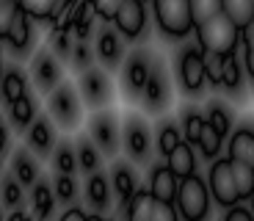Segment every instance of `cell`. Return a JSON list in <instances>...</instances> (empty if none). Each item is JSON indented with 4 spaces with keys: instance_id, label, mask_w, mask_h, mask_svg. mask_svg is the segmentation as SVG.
I'll return each instance as SVG.
<instances>
[{
    "instance_id": "cell-1",
    "label": "cell",
    "mask_w": 254,
    "mask_h": 221,
    "mask_svg": "<svg viewBox=\"0 0 254 221\" xmlns=\"http://www.w3.org/2000/svg\"><path fill=\"white\" fill-rule=\"evenodd\" d=\"M243 31L235 28V22L227 17V14H218L213 17L210 22L196 28V42H199V50L204 56H235L238 44H241Z\"/></svg>"
},
{
    "instance_id": "cell-2",
    "label": "cell",
    "mask_w": 254,
    "mask_h": 221,
    "mask_svg": "<svg viewBox=\"0 0 254 221\" xmlns=\"http://www.w3.org/2000/svg\"><path fill=\"white\" fill-rule=\"evenodd\" d=\"M152 14H155L158 28L166 36L183 39L190 31H196L193 17H190V3H185V0H155Z\"/></svg>"
},
{
    "instance_id": "cell-3",
    "label": "cell",
    "mask_w": 254,
    "mask_h": 221,
    "mask_svg": "<svg viewBox=\"0 0 254 221\" xmlns=\"http://www.w3.org/2000/svg\"><path fill=\"white\" fill-rule=\"evenodd\" d=\"M177 213L183 216L185 221H202L210 210V188L204 183V177L193 174L188 180L180 183L177 191V202H174Z\"/></svg>"
},
{
    "instance_id": "cell-4",
    "label": "cell",
    "mask_w": 254,
    "mask_h": 221,
    "mask_svg": "<svg viewBox=\"0 0 254 221\" xmlns=\"http://www.w3.org/2000/svg\"><path fill=\"white\" fill-rule=\"evenodd\" d=\"M207 188L213 194L218 205L224 208H238L241 202V194H238V185H235V177H232V163L229 158H218L210 163V171H207Z\"/></svg>"
},
{
    "instance_id": "cell-5",
    "label": "cell",
    "mask_w": 254,
    "mask_h": 221,
    "mask_svg": "<svg viewBox=\"0 0 254 221\" xmlns=\"http://www.w3.org/2000/svg\"><path fill=\"white\" fill-rule=\"evenodd\" d=\"M177 72H180V83H183L185 91L188 94H199L204 80H207V75H204V53L199 47H185L180 53Z\"/></svg>"
},
{
    "instance_id": "cell-6",
    "label": "cell",
    "mask_w": 254,
    "mask_h": 221,
    "mask_svg": "<svg viewBox=\"0 0 254 221\" xmlns=\"http://www.w3.org/2000/svg\"><path fill=\"white\" fill-rule=\"evenodd\" d=\"M47 108H50L53 119L61 127H75L80 119V111H77V94L69 83H61V86L47 94Z\"/></svg>"
},
{
    "instance_id": "cell-7",
    "label": "cell",
    "mask_w": 254,
    "mask_h": 221,
    "mask_svg": "<svg viewBox=\"0 0 254 221\" xmlns=\"http://www.w3.org/2000/svg\"><path fill=\"white\" fill-rule=\"evenodd\" d=\"M114 22L119 28V33H125L127 39L141 36V31L146 25V6L141 0H122V8Z\"/></svg>"
},
{
    "instance_id": "cell-8",
    "label": "cell",
    "mask_w": 254,
    "mask_h": 221,
    "mask_svg": "<svg viewBox=\"0 0 254 221\" xmlns=\"http://www.w3.org/2000/svg\"><path fill=\"white\" fill-rule=\"evenodd\" d=\"M31 72H33L36 86L42 88V91H47V94H53V91L61 86V67H58V61L53 58V53H47V50L36 53Z\"/></svg>"
},
{
    "instance_id": "cell-9",
    "label": "cell",
    "mask_w": 254,
    "mask_h": 221,
    "mask_svg": "<svg viewBox=\"0 0 254 221\" xmlns=\"http://www.w3.org/2000/svg\"><path fill=\"white\" fill-rule=\"evenodd\" d=\"M91 141L105 155H116V149H119V127H116V119L111 114H97L91 119Z\"/></svg>"
},
{
    "instance_id": "cell-10",
    "label": "cell",
    "mask_w": 254,
    "mask_h": 221,
    "mask_svg": "<svg viewBox=\"0 0 254 221\" xmlns=\"http://www.w3.org/2000/svg\"><path fill=\"white\" fill-rule=\"evenodd\" d=\"M152 75V61L146 53H133L125 64V75H122V83L127 86L130 94H141L146 88V80Z\"/></svg>"
},
{
    "instance_id": "cell-11",
    "label": "cell",
    "mask_w": 254,
    "mask_h": 221,
    "mask_svg": "<svg viewBox=\"0 0 254 221\" xmlns=\"http://www.w3.org/2000/svg\"><path fill=\"white\" fill-rule=\"evenodd\" d=\"M80 94H83V100L89 102L91 108H100L102 102L108 100V94H111L108 75H105L102 70H94V67H91L89 72H83L80 75Z\"/></svg>"
},
{
    "instance_id": "cell-12",
    "label": "cell",
    "mask_w": 254,
    "mask_h": 221,
    "mask_svg": "<svg viewBox=\"0 0 254 221\" xmlns=\"http://www.w3.org/2000/svg\"><path fill=\"white\" fill-rule=\"evenodd\" d=\"M177 191H180V180L172 174V169L169 166H155L152 177H149V194L155 196V202L174 205L177 202Z\"/></svg>"
},
{
    "instance_id": "cell-13",
    "label": "cell",
    "mask_w": 254,
    "mask_h": 221,
    "mask_svg": "<svg viewBox=\"0 0 254 221\" xmlns=\"http://www.w3.org/2000/svg\"><path fill=\"white\" fill-rule=\"evenodd\" d=\"M141 100L149 111H160L169 102V80H166V72L158 61L152 64V75L146 80V88L141 91Z\"/></svg>"
},
{
    "instance_id": "cell-14",
    "label": "cell",
    "mask_w": 254,
    "mask_h": 221,
    "mask_svg": "<svg viewBox=\"0 0 254 221\" xmlns=\"http://www.w3.org/2000/svg\"><path fill=\"white\" fill-rule=\"evenodd\" d=\"M94 53H97V58H100L105 67H119V61H122V56H125V47H122V39H119V33L114 31V28H108V25H102L100 31H97V47H94Z\"/></svg>"
},
{
    "instance_id": "cell-15",
    "label": "cell",
    "mask_w": 254,
    "mask_h": 221,
    "mask_svg": "<svg viewBox=\"0 0 254 221\" xmlns=\"http://www.w3.org/2000/svg\"><path fill=\"white\" fill-rule=\"evenodd\" d=\"M227 158L238 160V163H246L254 169V130L252 127H238V130L229 136Z\"/></svg>"
},
{
    "instance_id": "cell-16",
    "label": "cell",
    "mask_w": 254,
    "mask_h": 221,
    "mask_svg": "<svg viewBox=\"0 0 254 221\" xmlns=\"http://www.w3.org/2000/svg\"><path fill=\"white\" fill-rule=\"evenodd\" d=\"M111 185H114L116 196H119L122 210H127L130 199H133V196L141 191V188H138V180H135V171H133V166H130V163H116V166H114Z\"/></svg>"
},
{
    "instance_id": "cell-17",
    "label": "cell",
    "mask_w": 254,
    "mask_h": 221,
    "mask_svg": "<svg viewBox=\"0 0 254 221\" xmlns=\"http://www.w3.org/2000/svg\"><path fill=\"white\" fill-rule=\"evenodd\" d=\"M125 147L133 155V160L149 158V130L141 119H130L125 125Z\"/></svg>"
},
{
    "instance_id": "cell-18",
    "label": "cell",
    "mask_w": 254,
    "mask_h": 221,
    "mask_svg": "<svg viewBox=\"0 0 254 221\" xmlns=\"http://www.w3.org/2000/svg\"><path fill=\"white\" fill-rule=\"evenodd\" d=\"M166 166L172 169V174L177 177L180 183L188 180V177H193L196 174V155H193V147H190L188 141H183V144L166 158Z\"/></svg>"
},
{
    "instance_id": "cell-19",
    "label": "cell",
    "mask_w": 254,
    "mask_h": 221,
    "mask_svg": "<svg viewBox=\"0 0 254 221\" xmlns=\"http://www.w3.org/2000/svg\"><path fill=\"white\" fill-rule=\"evenodd\" d=\"M53 144H56V141H53L50 122H47L45 116H36V122L28 127V147H31L36 155H50V152H56Z\"/></svg>"
},
{
    "instance_id": "cell-20",
    "label": "cell",
    "mask_w": 254,
    "mask_h": 221,
    "mask_svg": "<svg viewBox=\"0 0 254 221\" xmlns=\"http://www.w3.org/2000/svg\"><path fill=\"white\" fill-rule=\"evenodd\" d=\"M11 177L14 180H17L19 185H22V188H25V185H36L39 180V163L36 160L31 158V152H25V149H19V152H14V160H11Z\"/></svg>"
},
{
    "instance_id": "cell-21",
    "label": "cell",
    "mask_w": 254,
    "mask_h": 221,
    "mask_svg": "<svg viewBox=\"0 0 254 221\" xmlns=\"http://www.w3.org/2000/svg\"><path fill=\"white\" fill-rule=\"evenodd\" d=\"M31 205H33L36 221H45L47 216L53 213V208H56V191H53L45 180H39V183L33 185V191H31Z\"/></svg>"
},
{
    "instance_id": "cell-22",
    "label": "cell",
    "mask_w": 254,
    "mask_h": 221,
    "mask_svg": "<svg viewBox=\"0 0 254 221\" xmlns=\"http://www.w3.org/2000/svg\"><path fill=\"white\" fill-rule=\"evenodd\" d=\"M86 196H89V202L94 205L97 210H105L111 205V185H108V177L102 174V171H94V174L89 177Z\"/></svg>"
},
{
    "instance_id": "cell-23",
    "label": "cell",
    "mask_w": 254,
    "mask_h": 221,
    "mask_svg": "<svg viewBox=\"0 0 254 221\" xmlns=\"http://www.w3.org/2000/svg\"><path fill=\"white\" fill-rule=\"evenodd\" d=\"M127 221H152V213H155V196L149 194V188H141L138 194L130 199L127 205Z\"/></svg>"
},
{
    "instance_id": "cell-24",
    "label": "cell",
    "mask_w": 254,
    "mask_h": 221,
    "mask_svg": "<svg viewBox=\"0 0 254 221\" xmlns=\"http://www.w3.org/2000/svg\"><path fill=\"white\" fill-rule=\"evenodd\" d=\"M0 94H3V100H6V105H8V108H11L17 100L28 97L25 75H22L19 70H8L6 75H3V86H0Z\"/></svg>"
},
{
    "instance_id": "cell-25",
    "label": "cell",
    "mask_w": 254,
    "mask_h": 221,
    "mask_svg": "<svg viewBox=\"0 0 254 221\" xmlns=\"http://www.w3.org/2000/svg\"><path fill=\"white\" fill-rule=\"evenodd\" d=\"M72 28V36L75 39H86L91 33V25H94V6L91 3H80V6H75V11H72V17L66 19Z\"/></svg>"
},
{
    "instance_id": "cell-26",
    "label": "cell",
    "mask_w": 254,
    "mask_h": 221,
    "mask_svg": "<svg viewBox=\"0 0 254 221\" xmlns=\"http://www.w3.org/2000/svg\"><path fill=\"white\" fill-rule=\"evenodd\" d=\"M224 14L235 22V28L246 31L254 22V3L252 0H224Z\"/></svg>"
},
{
    "instance_id": "cell-27",
    "label": "cell",
    "mask_w": 254,
    "mask_h": 221,
    "mask_svg": "<svg viewBox=\"0 0 254 221\" xmlns=\"http://www.w3.org/2000/svg\"><path fill=\"white\" fill-rule=\"evenodd\" d=\"M224 14V0H190V17H193V25H204L213 17Z\"/></svg>"
},
{
    "instance_id": "cell-28",
    "label": "cell",
    "mask_w": 254,
    "mask_h": 221,
    "mask_svg": "<svg viewBox=\"0 0 254 221\" xmlns=\"http://www.w3.org/2000/svg\"><path fill=\"white\" fill-rule=\"evenodd\" d=\"M28 42H31V17H28V14L22 11V6H19V14H17V19H14L11 31H8V44H11L14 50H25Z\"/></svg>"
},
{
    "instance_id": "cell-29",
    "label": "cell",
    "mask_w": 254,
    "mask_h": 221,
    "mask_svg": "<svg viewBox=\"0 0 254 221\" xmlns=\"http://www.w3.org/2000/svg\"><path fill=\"white\" fill-rule=\"evenodd\" d=\"M19 6H22V11L31 19H56L58 14L66 8V6H56L53 0H25V3H19Z\"/></svg>"
},
{
    "instance_id": "cell-30",
    "label": "cell",
    "mask_w": 254,
    "mask_h": 221,
    "mask_svg": "<svg viewBox=\"0 0 254 221\" xmlns=\"http://www.w3.org/2000/svg\"><path fill=\"white\" fill-rule=\"evenodd\" d=\"M229 163H232V177H235L241 199H252L254 196V169L246 163H238V160H229Z\"/></svg>"
},
{
    "instance_id": "cell-31",
    "label": "cell",
    "mask_w": 254,
    "mask_h": 221,
    "mask_svg": "<svg viewBox=\"0 0 254 221\" xmlns=\"http://www.w3.org/2000/svg\"><path fill=\"white\" fill-rule=\"evenodd\" d=\"M183 130H180L177 125H172V122H166L163 127H160V133H158V149H160V155L163 158H169L174 149H177L180 144H183Z\"/></svg>"
},
{
    "instance_id": "cell-32",
    "label": "cell",
    "mask_w": 254,
    "mask_h": 221,
    "mask_svg": "<svg viewBox=\"0 0 254 221\" xmlns=\"http://www.w3.org/2000/svg\"><path fill=\"white\" fill-rule=\"evenodd\" d=\"M53 166H56V174H72L77 169V152L69 144H58L53 152Z\"/></svg>"
},
{
    "instance_id": "cell-33",
    "label": "cell",
    "mask_w": 254,
    "mask_h": 221,
    "mask_svg": "<svg viewBox=\"0 0 254 221\" xmlns=\"http://www.w3.org/2000/svg\"><path fill=\"white\" fill-rule=\"evenodd\" d=\"M75 152H77V166H80L83 171H91V174H94L97 166H100V149H97L89 139H80Z\"/></svg>"
},
{
    "instance_id": "cell-34",
    "label": "cell",
    "mask_w": 254,
    "mask_h": 221,
    "mask_svg": "<svg viewBox=\"0 0 254 221\" xmlns=\"http://www.w3.org/2000/svg\"><path fill=\"white\" fill-rule=\"evenodd\" d=\"M8 116H11L14 125H19V127H31L33 122H36L33 100H31V97H22V100H17L11 108H8Z\"/></svg>"
},
{
    "instance_id": "cell-35",
    "label": "cell",
    "mask_w": 254,
    "mask_h": 221,
    "mask_svg": "<svg viewBox=\"0 0 254 221\" xmlns=\"http://www.w3.org/2000/svg\"><path fill=\"white\" fill-rule=\"evenodd\" d=\"M204 125H207V119H204L202 114H196V111H188V114L183 116V139L188 141L190 147H193V144H199Z\"/></svg>"
},
{
    "instance_id": "cell-36",
    "label": "cell",
    "mask_w": 254,
    "mask_h": 221,
    "mask_svg": "<svg viewBox=\"0 0 254 221\" xmlns=\"http://www.w3.org/2000/svg\"><path fill=\"white\" fill-rule=\"evenodd\" d=\"M221 144H224V139L218 136L216 130H213V125H204V130H202V139H199V152H202L204 158H210V160H218V152H221Z\"/></svg>"
},
{
    "instance_id": "cell-37",
    "label": "cell",
    "mask_w": 254,
    "mask_h": 221,
    "mask_svg": "<svg viewBox=\"0 0 254 221\" xmlns=\"http://www.w3.org/2000/svg\"><path fill=\"white\" fill-rule=\"evenodd\" d=\"M69 36H72L69 22H64V25L53 28V31H50V50L58 53V56H72V42H69Z\"/></svg>"
},
{
    "instance_id": "cell-38",
    "label": "cell",
    "mask_w": 254,
    "mask_h": 221,
    "mask_svg": "<svg viewBox=\"0 0 254 221\" xmlns=\"http://www.w3.org/2000/svg\"><path fill=\"white\" fill-rule=\"evenodd\" d=\"M207 122L213 125V130H216L218 136H221V139H227L229 130H232V119H229L227 108L218 105V102H213V105L207 108Z\"/></svg>"
},
{
    "instance_id": "cell-39",
    "label": "cell",
    "mask_w": 254,
    "mask_h": 221,
    "mask_svg": "<svg viewBox=\"0 0 254 221\" xmlns=\"http://www.w3.org/2000/svg\"><path fill=\"white\" fill-rule=\"evenodd\" d=\"M241 61H238V56H227L224 58V80L221 86H227L229 91H238L241 88Z\"/></svg>"
},
{
    "instance_id": "cell-40",
    "label": "cell",
    "mask_w": 254,
    "mask_h": 221,
    "mask_svg": "<svg viewBox=\"0 0 254 221\" xmlns=\"http://www.w3.org/2000/svg\"><path fill=\"white\" fill-rule=\"evenodd\" d=\"M53 191H56L58 202H72L77 194V183L72 174H56V183H53Z\"/></svg>"
},
{
    "instance_id": "cell-41",
    "label": "cell",
    "mask_w": 254,
    "mask_h": 221,
    "mask_svg": "<svg viewBox=\"0 0 254 221\" xmlns=\"http://www.w3.org/2000/svg\"><path fill=\"white\" fill-rule=\"evenodd\" d=\"M17 14H19V3H14V0H0V39H8V31H11Z\"/></svg>"
},
{
    "instance_id": "cell-42",
    "label": "cell",
    "mask_w": 254,
    "mask_h": 221,
    "mask_svg": "<svg viewBox=\"0 0 254 221\" xmlns=\"http://www.w3.org/2000/svg\"><path fill=\"white\" fill-rule=\"evenodd\" d=\"M204 75H207V83L221 86V80H224V56H204Z\"/></svg>"
},
{
    "instance_id": "cell-43",
    "label": "cell",
    "mask_w": 254,
    "mask_h": 221,
    "mask_svg": "<svg viewBox=\"0 0 254 221\" xmlns=\"http://www.w3.org/2000/svg\"><path fill=\"white\" fill-rule=\"evenodd\" d=\"M0 194H3V202L8 205V208H17L19 202H22V185L14 180V177H6L3 180V185H0Z\"/></svg>"
},
{
    "instance_id": "cell-44",
    "label": "cell",
    "mask_w": 254,
    "mask_h": 221,
    "mask_svg": "<svg viewBox=\"0 0 254 221\" xmlns=\"http://www.w3.org/2000/svg\"><path fill=\"white\" fill-rule=\"evenodd\" d=\"M91 6H94V17H102V19H108V22H114L119 8H122V0H97Z\"/></svg>"
},
{
    "instance_id": "cell-45",
    "label": "cell",
    "mask_w": 254,
    "mask_h": 221,
    "mask_svg": "<svg viewBox=\"0 0 254 221\" xmlns=\"http://www.w3.org/2000/svg\"><path fill=\"white\" fill-rule=\"evenodd\" d=\"M72 61H75V70L77 72H89L91 70V50L89 44H75V50H72Z\"/></svg>"
},
{
    "instance_id": "cell-46",
    "label": "cell",
    "mask_w": 254,
    "mask_h": 221,
    "mask_svg": "<svg viewBox=\"0 0 254 221\" xmlns=\"http://www.w3.org/2000/svg\"><path fill=\"white\" fill-rule=\"evenodd\" d=\"M152 221H180V213L174 205H166V202H155V213Z\"/></svg>"
},
{
    "instance_id": "cell-47",
    "label": "cell",
    "mask_w": 254,
    "mask_h": 221,
    "mask_svg": "<svg viewBox=\"0 0 254 221\" xmlns=\"http://www.w3.org/2000/svg\"><path fill=\"white\" fill-rule=\"evenodd\" d=\"M224 221H254V213L252 210H246V208H232V210H227V216H224Z\"/></svg>"
},
{
    "instance_id": "cell-48",
    "label": "cell",
    "mask_w": 254,
    "mask_h": 221,
    "mask_svg": "<svg viewBox=\"0 0 254 221\" xmlns=\"http://www.w3.org/2000/svg\"><path fill=\"white\" fill-rule=\"evenodd\" d=\"M58 221H89V216L83 213L80 208H69V210H64V216Z\"/></svg>"
},
{
    "instance_id": "cell-49",
    "label": "cell",
    "mask_w": 254,
    "mask_h": 221,
    "mask_svg": "<svg viewBox=\"0 0 254 221\" xmlns=\"http://www.w3.org/2000/svg\"><path fill=\"white\" fill-rule=\"evenodd\" d=\"M241 42L246 44V50H249V53H254V22H252V25L246 28V31H243Z\"/></svg>"
},
{
    "instance_id": "cell-50",
    "label": "cell",
    "mask_w": 254,
    "mask_h": 221,
    "mask_svg": "<svg viewBox=\"0 0 254 221\" xmlns=\"http://www.w3.org/2000/svg\"><path fill=\"white\" fill-rule=\"evenodd\" d=\"M243 70H246L249 77L254 80V53H249V50H246V56H243Z\"/></svg>"
},
{
    "instance_id": "cell-51",
    "label": "cell",
    "mask_w": 254,
    "mask_h": 221,
    "mask_svg": "<svg viewBox=\"0 0 254 221\" xmlns=\"http://www.w3.org/2000/svg\"><path fill=\"white\" fill-rule=\"evenodd\" d=\"M6 221H31V219H28V216L25 213H22V210H14V213L11 216H8V219Z\"/></svg>"
},
{
    "instance_id": "cell-52",
    "label": "cell",
    "mask_w": 254,
    "mask_h": 221,
    "mask_svg": "<svg viewBox=\"0 0 254 221\" xmlns=\"http://www.w3.org/2000/svg\"><path fill=\"white\" fill-rule=\"evenodd\" d=\"M6 149V127L0 125V152Z\"/></svg>"
},
{
    "instance_id": "cell-53",
    "label": "cell",
    "mask_w": 254,
    "mask_h": 221,
    "mask_svg": "<svg viewBox=\"0 0 254 221\" xmlns=\"http://www.w3.org/2000/svg\"><path fill=\"white\" fill-rule=\"evenodd\" d=\"M89 221H108V219H102V216H89Z\"/></svg>"
},
{
    "instance_id": "cell-54",
    "label": "cell",
    "mask_w": 254,
    "mask_h": 221,
    "mask_svg": "<svg viewBox=\"0 0 254 221\" xmlns=\"http://www.w3.org/2000/svg\"><path fill=\"white\" fill-rule=\"evenodd\" d=\"M3 75H6V72H3V67H0V86H3Z\"/></svg>"
},
{
    "instance_id": "cell-55",
    "label": "cell",
    "mask_w": 254,
    "mask_h": 221,
    "mask_svg": "<svg viewBox=\"0 0 254 221\" xmlns=\"http://www.w3.org/2000/svg\"><path fill=\"white\" fill-rule=\"evenodd\" d=\"M252 213H254V196H252Z\"/></svg>"
},
{
    "instance_id": "cell-56",
    "label": "cell",
    "mask_w": 254,
    "mask_h": 221,
    "mask_svg": "<svg viewBox=\"0 0 254 221\" xmlns=\"http://www.w3.org/2000/svg\"><path fill=\"white\" fill-rule=\"evenodd\" d=\"M0 221H3V213H0Z\"/></svg>"
}]
</instances>
